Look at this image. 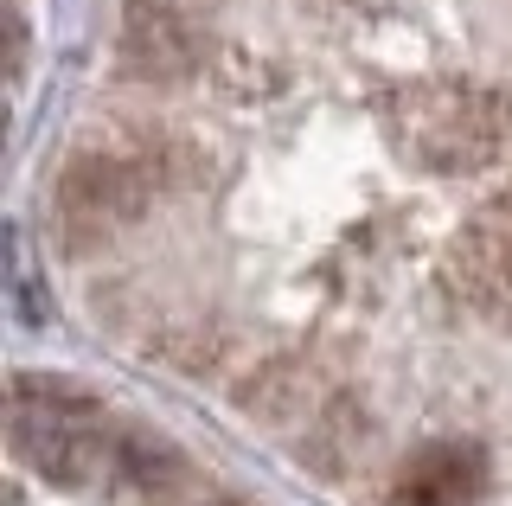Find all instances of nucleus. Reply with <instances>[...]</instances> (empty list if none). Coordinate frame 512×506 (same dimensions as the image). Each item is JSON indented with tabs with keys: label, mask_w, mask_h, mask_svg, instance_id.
Returning <instances> with one entry per match:
<instances>
[{
	"label": "nucleus",
	"mask_w": 512,
	"mask_h": 506,
	"mask_svg": "<svg viewBox=\"0 0 512 506\" xmlns=\"http://www.w3.org/2000/svg\"><path fill=\"white\" fill-rule=\"evenodd\" d=\"M71 282L186 359L512 340V0H116L52 180Z\"/></svg>",
	"instance_id": "nucleus-1"
}]
</instances>
